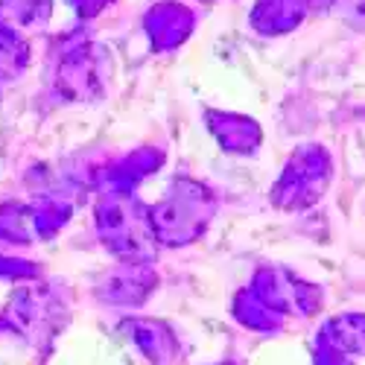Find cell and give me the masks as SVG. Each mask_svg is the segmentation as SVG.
<instances>
[{
    "label": "cell",
    "instance_id": "obj_1",
    "mask_svg": "<svg viewBox=\"0 0 365 365\" xmlns=\"http://www.w3.org/2000/svg\"><path fill=\"white\" fill-rule=\"evenodd\" d=\"M190 24H193V15L178 6V4H161L149 12L146 18V26H149V36L155 38L158 47H173L178 44L190 33Z\"/></svg>",
    "mask_w": 365,
    "mask_h": 365
},
{
    "label": "cell",
    "instance_id": "obj_2",
    "mask_svg": "<svg viewBox=\"0 0 365 365\" xmlns=\"http://www.w3.org/2000/svg\"><path fill=\"white\" fill-rule=\"evenodd\" d=\"M310 0H260L257 9L252 12V21L263 33H281V29L295 26L304 12H307Z\"/></svg>",
    "mask_w": 365,
    "mask_h": 365
},
{
    "label": "cell",
    "instance_id": "obj_3",
    "mask_svg": "<svg viewBox=\"0 0 365 365\" xmlns=\"http://www.w3.org/2000/svg\"><path fill=\"white\" fill-rule=\"evenodd\" d=\"M53 12V0H0V24L9 26H36Z\"/></svg>",
    "mask_w": 365,
    "mask_h": 365
},
{
    "label": "cell",
    "instance_id": "obj_4",
    "mask_svg": "<svg viewBox=\"0 0 365 365\" xmlns=\"http://www.w3.org/2000/svg\"><path fill=\"white\" fill-rule=\"evenodd\" d=\"M29 58L26 41L15 33V26L0 24V76H12L18 73Z\"/></svg>",
    "mask_w": 365,
    "mask_h": 365
},
{
    "label": "cell",
    "instance_id": "obj_5",
    "mask_svg": "<svg viewBox=\"0 0 365 365\" xmlns=\"http://www.w3.org/2000/svg\"><path fill=\"white\" fill-rule=\"evenodd\" d=\"M108 4V0H71V6L82 15V18H91V15H97L103 6Z\"/></svg>",
    "mask_w": 365,
    "mask_h": 365
}]
</instances>
